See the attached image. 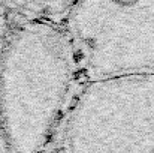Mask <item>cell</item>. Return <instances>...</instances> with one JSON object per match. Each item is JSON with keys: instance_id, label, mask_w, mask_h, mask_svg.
I'll list each match as a JSON object with an SVG mask.
<instances>
[{"instance_id": "cell-1", "label": "cell", "mask_w": 154, "mask_h": 153, "mask_svg": "<svg viewBox=\"0 0 154 153\" xmlns=\"http://www.w3.org/2000/svg\"><path fill=\"white\" fill-rule=\"evenodd\" d=\"M79 78L66 23L21 20L14 27L0 50V114L9 152L44 150L58 137Z\"/></svg>"}, {"instance_id": "cell-2", "label": "cell", "mask_w": 154, "mask_h": 153, "mask_svg": "<svg viewBox=\"0 0 154 153\" xmlns=\"http://www.w3.org/2000/svg\"><path fill=\"white\" fill-rule=\"evenodd\" d=\"M55 143L67 152H154V72L84 80Z\"/></svg>"}, {"instance_id": "cell-3", "label": "cell", "mask_w": 154, "mask_h": 153, "mask_svg": "<svg viewBox=\"0 0 154 153\" xmlns=\"http://www.w3.org/2000/svg\"><path fill=\"white\" fill-rule=\"evenodd\" d=\"M66 26L82 80L154 72V0H76Z\"/></svg>"}, {"instance_id": "cell-4", "label": "cell", "mask_w": 154, "mask_h": 153, "mask_svg": "<svg viewBox=\"0 0 154 153\" xmlns=\"http://www.w3.org/2000/svg\"><path fill=\"white\" fill-rule=\"evenodd\" d=\"M6 8L21 20H47L66 23L76 0H3Z\"/></svg>"}, {"instance_id": "cell-5", "label": "cell", "mask_w": 154, "mask_h": 153, "mask_svg": "<svg viewBox=\"0 0 154 153\" xmlns=\"http://www.w3.org/2000/svg\"><path fill=\"white\" fill-rule=\"evenodd\" d=\"M0 152H9V144H8V138H6L2 114H0Z\"/></svg>"}]
</instances>
